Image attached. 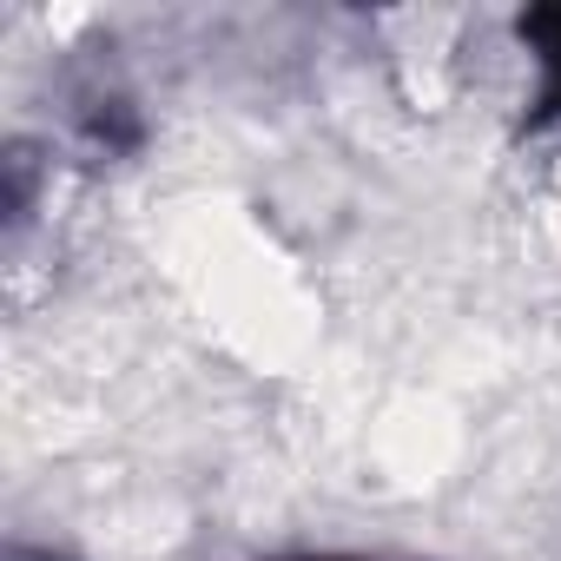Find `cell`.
<instances>
[{"label": "cell", "instance_id": "6da1fadb", "mask_svg": "<svg viewBox=\"0 0 561 561\" xmlns=\"http://www.w3.org/2000/svg\"><path fill=\"white\" fill-rule=\"evenodd\" d=\"M8 561H67V554H54V548H8Z\"/></svg>", "mask_w": 561, "mask_h": 561}, {"label": "cell", "instance_id": "7a4b0ae2", "mask_svg": "<svg viewBox=\"0 0 561 561\" xmlns=\"http://www.w3.org/2000/svg\"><path fill=\"white\" fill-rule=\"evenodd\" d=\"M311 561H351V554H311Z\"/></svg>", "mask_w": 561, "mask_h": 561}]
</instances>
